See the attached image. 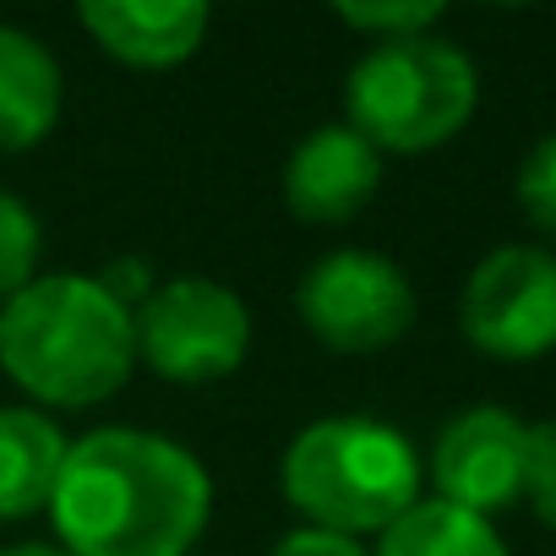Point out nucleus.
Returning <instances> with one entry per match:
<instances>
[{"label":"nucleus","instance_id":"nucleus-1","mask_svg":"<svg viewBox=\"0 0 556 556\" xmlns=\"http://www.w3.org/2000/svg\"><path fill=\"white\" fill-rule=\"evenodd\" d=\"M45 513L66 556H191L213 518V475L164 431L99 426L66 447Z\"/></svg>","mask_w":556,"mask_h":556},{"label":"nucleus","instance_id":"nucleus-2","mask_svg":"<svg viewBox=\"0 0 556 556\" xmlns=\"http://www.w3.org/2000/svg\"><path fill=\"white\" fill-rule=\"evenodd\" d=\"M0 371L34 409H93L137 371L131 312L93 273H39L0 306Z\"/></svg>","mask_w":556,"mask_h":556},{"label":"nucleus","instance_id":"nucleus-3","mask_svg":"<svg viewBox=\"0 0 556 556\" xmlns=\"http://www.w3.org/2000/svg\"><path fill=\"white\" fill-rule=\"evenodd\" d=\"M426 485L420 447L377 415H323L301 426L278 458V491L306 518L344 540L382 534L399 523Z\"/></svg>","mask_w":556,"mask_h":556},{"label":"nucleus","instance_id":"nucleus-4","mask_svg":"<svg viewBox=\"0 0 556 556\" xmlns=\"http://www.w3.org/2000/svg\"><path fill=\"white\" fill-rule=\"evenodd\" d=\"M480 110V66L447 34L371 45L344 77V121L388 159L447 148Z\"/></svg>","mask_w":556,"mask_h":556},{"label":"nucleus","instance_id":"nucleus-5","mask_svg":"<svg viewBox=\"0 0 556 556\" xmlns=\"http://www.w3.org/2000/svg\"><path fill=\"white\" fill-rule=\"evenodd\" d=\"M295 317L333 355H382L415 328L420 295L388 251L339 245L301 273Z\"/></svg>","mask_w":556,"mask_h":556},{"label":"nucleus","instance_id":"nucleus-6","mask_svg":"<svg viewBox=\"0 0 556 556\" xmlns=\"http://www.w3.org/2000/svg\"><path fill=\"white\" fill-rule=\"evenodd\" d=\"M137 328V361L180 388L224 382L251 355V306L202 273H180L131 312Z\"/></svg>","mask_w":556,"mask_h":556},{"label":"nucleus","instance_id":"nucleus-7","mask_svg":"<svg viewBox=\"0 0 556 556\" xmlns=\"http://www.w3.org/2000/svg\"><path fill=\"white\" fill-rule=\"evenodd\" d=\"M458 333L496 366H529L556 350V251L507 240L491 245L458 290Z\"/></svg>","mask_w":556,"mask_h":556},{"label":"nucleus","instance_id":"nucleus-8","mask_svg":"<svg viewBox=\"0 0 556 556\" xmlns=\"http://www.w3.org/2000/svg\"><path fill=\"white\" fill-rule=\"evenodd\" d=\"M523 458H529V420L502 404L458 409L431 442V496L464 513H502L523 502Z\"/></svg>","mask_w":556,"mask_h":556},{"label":"nucleus","instance_id":"nucleus-9","mask_svg":"<svg viewBox=\"0 0 556 556\" xmlns=\"http://www.w3.org/2000/svg\"><path fill=\"white\" fill-rule=\"evenodd\" d=\"M377 191H382V153L350 121L312 126L290 148L285 175H278V197H285L290 218L317 229L350 224Z\"/></svg>","mask_w":556,"mask_h":556},{"label":"nucleus","instance_id":"nucleus-10","mask_svg":"<svg viewBox=\"0 0 556 556\" xmlns=\"http://www.w3.org/2000/svg\"><path fill=\"white\" fill-rule=\"evenodd\" d=\"M77 23L110 61L137 72H169L202 50L213 12L202 0H83Z\"/></svg>","mask_w":556,"mask_h":556},{"label":"nucleus","instance_id":"nucleus-11","mask_svg":"<svg viewBox=\"0 0 556 556\" xmlns=\"http://www.w3.org/2000/svg\"><path fill=\"white\" fill-rule=\"evenodd\" d=\"M66 77L55 50L17 28L0 23V153H28L61 126Z\"/></svg>","mask_w":556,"mask_h":556},{"label":"nucleus","instance_id":"nucleus-12","mask_svg":"<svg viewBox=\"0 0 556 556\" xmlns=\"http://www.w3.org/2000/svg\"><path fill=\"white\" fill-rule=\"evenodd\" d=\"M72 437L34 404H0V523H23L50 507Z\"/></svg>","mask_w":556,"mask_h":556},{"label":"nucleus","instance_id":"nucleus-13","mask_svg":"<svg viewBox=\"0 0 556 556\" xmlns=\"http://www.w3.org/2000/svg\"><path fill=\"white\" fill-rule=\"evenodd\" d=\"M371 556H513V551L491 518L464 513V507L437 502V496H420L399 523H388L377 534Z\"/></svg>","mask_w":556,"mask_h":556},{"label":"nucleus","instance_id":"nucleus-14","mask_svg":"<svg viewBox=\"0 0 556 556\" xmlns=\"http://www.w3.org/2000/svg\"><path fill=\"white\" fill-rule=\"evenodd\" d=\"M39 256H45L39 213L17 191H0V306L39 278Z\"/></svg>","mask_w":556,"mask_h":556},{"label":"nucleus","instance_id":"nucleus-15","mask_svg":"<svg viewBox=\"0 0 556 556\" xmlns=\"http://www.w3.org/2000/svg\"><path fill=\"white\" fill-rule=\"evenodd\" d=\"M333 17L350 34H366L371 45H388V39L437 34V23L447 17V7H442V0H339Z\"/></svg>","mask_w":556,"mask_h":556},{"label":"nucleus","instance_id":"nucleus-16","mask_svg":"<svg viewBox=\"0 0 556 556\" xmlns=\"http://www.w3.org/2000/svg\"><path fill=\"white\" fill-rule=\"evenodd\" d=\"M513 191H518V207H523V218L556 245V131H545L529 153H523V164H518V180H513Z\"/></svg>","mask_w":556,"mask_h":556},{"label":"nucleus","instance_id":"nucleus-17","mask_svg":"<svg viewBox=\"0 0 556 556\" xmlns=\"http://www.w3.org/2000/svg\"><path fill=\"white\" fill-rule=\"evenodd\" d=\"M523 502L534 518L556 534V415L529 426V458H523Z\"/></svg>","mask_w":556,"mask_h":556},{"label":"nucleus","instance_id":"nucleus-18","mask_svg":"<svg viewBox=\"0 0 556 556\" xmlns=\"http://www.w3.org/2000/svg\"><path fill=\"white\" fill-rule=\"evenodd\" d=\"M93 278H99V285H104V290H110V295H115L126 312H137V306L159 290V278H153L148 256H115V262H110L104 273H93Z\"/></svg>","mask_w":556,"mask_h":556},{"label":"nucleus","instance_id":"nucleus-19","mask_svg":"<svg viewBox=\"0 0 556 556\" xmlns=\"http://www.w3.org/2000/svg\"><path fill=\"white\" fill-rule=\"evenodd\" d=\"M267 556H366L361 540H344V534H328V529H290L285 540H278Z\"/></svg>","mask_w":556,"mask_h":556},{"label":"nucleus","instance_id":"nucleus-20","mask_svg":"<svg viewBox=\"0 0 556 556\" xmlns=\"http://www.w3.org/2000/svg\"><path fill=\"white\" fill-rule=\"evenodd\" d=\"M0 556H66V551L45 545V540H23V545H0Z\"/></svg>","mask_w":556,"mask_h":556}]
</instances>
